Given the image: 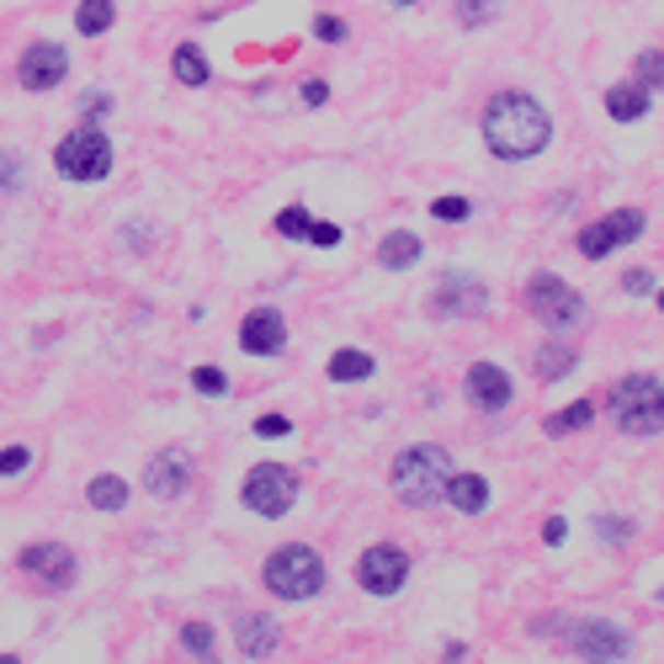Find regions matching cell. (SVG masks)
<instances>
[{"label":"cell","instance_id":"3957f363","mask_svg":"<svg viewBox=\"0 0 664 664\" xmlns=\"http://www.w3.org/2000/svg\"><path fill=\"white\" fill-rule=\"evenodd\" d=\"M606 415L622 436H660V420H664V383L654 373H632L622 383L611 388L606 399Z\"/></svg>","mask_w":664,"mask_h":664},{"label":"cell","instance_id":"5b68a950","mask_svg":"<svg viewBox=\"0 0 664 664\" xmlns=\"http://www.w3.org/2000/svg\"><path fill=\"white\" fill-rule=\"evenodd\" d=\"M526 309H531V319H537L542 330L563 335V330H574V324L585 319V298H580L563 277H553V272H537V277L526 282Z\"/></svg>","mask_w":664,"mask_h":664},{"label":"cell","instance_id":"9c48e42d","mask_svg":"<svg viewBox=\"0 0 664 664\" xmlns=\"http://www.w3.org/2000/svg\"><path fill=\"white\" fill-rule=\"evenodd\" d=\"M16 569H22L33 585H43V591H70L75 574H80V563H75V553L65 542H27V548L16 553Z\"/></svg>","mask_w":664,"mask_h":664},{"label":"cell","instance_id":"44dd1931","mask_svg":"<svg viewBox=\"0 0 664 664\" xmlns=\"http://www.w3.org/2000/svg\"><path fill=\"white\" fill-rule=\"evenodd\" d=\"M85 505H91V511H106V516H117V511H128V484H123L117 473H102V479L85 484Z\"/></svg>","mask_w":664,"mask_h":664},{"label":"cell","instance_id":"1f68e13d","mask_svg":"<svg viewBox=\"0 0 664 664\" xmlns=\"http://www.w3.org/2000/svg\"><path fill=\"white\" fill-rule=\"evenodd\" d=\"M431 218L436 224H462V218H473V203L468 197H436L431 203Z\"/></svg>","mask_w":664,"mask_h":664},{"label":"cell","instance_id":"484cf974","mask_svg":"<svg viewBox=\"0 0 664 664\" xmlns=\"http://www.w3.org/2000/svg\"><path fill=\"white\" fill-rule=\"evenodd\" d=\"M591 420H595V404H591V399H580V404H569V410H559V415L542 420V431H548V436H563V431H585Z\"/></svg>","mask_w":664,"mask_h":664},{"label":"cell","instance_id":"d6986e66","mask_svg":"<svg viewBox=\"0 0 664 664\" xmlns=\"http://www.w3.org/2000/svg\"><path fill=\"white\" fill-rule=\"evenodd\" d=\"M420 234H410V229H393V234H383V245H378V266L383 272H410L420 261Z\"/></svg>","mask_w":664,"mask_h":664},{"label":"cell","instance_id":"f546056e","mask_svg":"<svg viewBox=\"0 0 664 664\" xmlns=\"http://www.w3.org/2000/svg\"><path fill=\"white\" fill-rule=\"evenodd\" d=\"M181 649H186L192 660H213V654H218V649H213V628L208 622H186V628H181Z\"/></svg>","mask_w":664,"mask_h":664},{"label":"cell","instance_id":"ffe728a7","mask_svg":"<svg viewBox=\"0 0 664 664\" xmlns=\"http://www.w3.org/2000/svg\"><path fill=\"white\" fill-rule=\"evenodd\" d=\"M373 356L367 351H356V346H341L335 356H330V383H367L373 378Z\"/></svg>","mask_w":664,"mask_h":664},{"label":"cell","instance_id":"ba28073f","mask_svg":"<svg viewBox=\"0 0 664 664\" xmlns=\"http://www.w3.org/2000/svg\"><path fill=\"white\" fill-rule=\"evenodd\" d=\"M356 585L367 595H399L410 585V553L393 548V542H373V548L356 559Z\"/></svg>","mask_w":664,"mask_h":664},{"label":"cell","instance_id":"7a4b0ae2","mask_svg":"<svg viewBox=\"0 0 664 664\" xmlns=\"http://www.w3.org/2000/svg\"><path fill=\"white\" fill-rule=\"evenodd\" d=\"M447 473H453V453L436 447V442H420V447L393 457L388 484H393V494H399L404 505H431V500H442Z\"/></svg>","mask_w":664,"mask_h":664},{"label":"cell","instance_id":"7bdbcfd3","mask_svg":"<svg viewBox=\"0 0 664 664\" xmlns=\"http://www.w3.org/2000/svg\"><path fill=\"white\" fill-rule=\"evenodd\" d=\"M304 102L324 106V102H330V85H324V80H304Z\"/></svg>","mask_w":664,"mask_h":664},{"label":"cell","instance_id":"4316f807","mask_svg":"<svg viewBox=\"0 0 664 664\" xmlns=\"http://www.w3.org/2000/svg\"><path fill=\"white\" fill-rule=\"evenodd\" d=\"M632 85H643L649 96H660V85H664V54L660 48H643L638 54V80Z\"/></svg>","mask_w":664,"mask_h":664},{"label":"cell","instance_id":"60d3db41","mask_svg":"<svg viewBox=\"0 0 664 664\" xmlns=\"http://www.w3.org/2000/svg\"><path fill=\"white\" fill-rule=\"evenodd\" d=\"M80 112H85V117H106V112H112V96H102V91H85Z\"/></svg>","mask_w":664,"mask_h":664},{"label":"cell","instance_id":"ab89813d","mask_svg":"<svg viewBox=\"0 0 664 664\" xmlns=\"http://www.w3.org/2000/svg\"><path fill=\"white\" fill-rule=\"evenodd\" d=\"M0 186H5V192L22 186V160H16V154H0Z\"/></svg>","mask_w":664,"mask_h":664},{"label":"cell","instance_id":"ee69618b","mask_svg":"<svg viewBox=\"0 0 664 664\" xmlns=\"http://www.w3.org/2000/svg\"><path fill=\"white\" fill-rule=\"evenodd\" d=\"M399 5H415V0H399Z\"/></svg>","mask_w":664,"mask_h":664},{"label":"cell","instance_id":"30bf717a","mask_svg":"<svg viewBox=\"0 0 664 664\" xmlns=\"http://www.w3.org/2000/svg\"><path fill=\"white\" fill-rule=\"evenodd\" d=\"M490 309V287L473 277V272H447V277L431 287V314L442 319H479Z\"/></svg>","mask_w":664,"mask_h":664},{"label":"cell","instance_id":"5bb4252c","mask_svg":"<svg viewBox=\"0 0 664 664\" xmlns=\"http://www.w3.org/2000/svg\"><path fill=\"white\" fill-rule=\"evenodd\" d=\"M569 649H574L580 660H628L632 632L611 628V622H580V628H569Z\"/></svg>","mask_w":664,"mask_h":664},{"label":"cell","instance_id":"8fae6325","mask_svg":"<svg viewBox=\"0 0 664 664\" xmlns=\"http://www.w3.org/2000/svg\"><path fill=\"white\" fill-rule=\"evenodd\" d=\"M192 473H197L192 453L165 447V453H154L149 462H144V490L154 494V500H181V494H186V484H192Z\"/></svg>","mask_w":664,"mask_h":664},{"label":"cell","instance_id":"e575fe53","mask_svg":"<svg viewBox=\"0 0 664 664\" xmlns=\"http://www.w3.org/2000/svg\"><path fill=\"white\" fill-rule=\"evenodd\" d=\"M261 442H277V436H293V420L287 415H255V425H250Z\"/></svg>","mask_w":664,"mask_h":664},{"label":"cell","instance_id":"836d02e7","mask_svg":"<svg viewBox=\"0 0 664 664\" xmlns=\"http://www.w3.org/2000/svg\"><path fill=\"white\" fill-rule=\"evenodd\" d=\"M192 388L208 393V399H218V393H229V378H224L218 367H197V373H192Z\"/></svg>","mask_w":664,"mask_h":664},{"label":"cell","instance_id":"2e32d148","mask_svg":"<svg viewBox=\"0 0 664 664\" xmlns=\"http://www.w3.org/2000/svg\"><path fill=\"white\" fill-rule=\"evenodd\" d=\"M442 500L462 511V516H479V511H490V479L484 473H447V484H442Z\"/></svg>","mask_w":664,"mask_h":664},{"label":"cell","instance_id":"8d00e7d4","mask_svg":"<svg viewBox=\"0 0 664 664\" xmlns=\"http://www.w3.org/2000/svg\"><path fill=\"white\" fill-rule=\"evenodd\" d=\"M309 240H314L319 250H335V245H341V224H324V218H314V224H309Z\"/></svg>","mask_w":664,"mask_h":664},{"label":"cell","instance_id":"7c38bea8","mask_svg":"<svg viewBox=\"0 0 664 664\" xmlns=\"http://www.w3.org/2000/svg\"><path fill=\"white\" fill-rule=\"evenodd\" d=\"M70 75V54L59 43H33L16 59V85L22 91H59V80Z\"/></svg>","mask_w":664,"mask_h":664},{"label":"cell","instance_id":"d4e9b609","mask_svg":"<svg viewBox=\"0 0 664 664\" xmlns=\"http://www.w3.org/2000/svg\"><path fill=\"white\" fill-rule=\"evenodd\" d=\"M574 367H580V351L559 346V341H553V346H542V351H537V378H542V383H559V378H569Z\"/></svg>","mask_w":664,"mask_h":664},{"label":"cell","instance_id":"9a60e30c","mask_svg":"<svg viewBox=\"0 0 664 664\" xmlns=\"http://www.w3.org/2000/svg\"><path fill=\"white\" fill-rule=\"evenodd\" d=\"M240 346L250 356H277V351H287V319L277 309H250L245 324H240Z\"/></svg>","mask_w":664,"mask_h":664},{"label":"cell","instance_id":"4dcf8cb0","mask_svg":"<svg viewBox=\"0 0 664 664\" xmlns=\"http://www.w3.org/2000/svg\"><path fill=\"white\" fill-rule=\"evenodd\" d=\"M574 245H580V255H585V261H606V255H611V234H606V229H600V224H585V229H580V240H574Z\"/></svg>","mask_w":664,"mask_h":664},{"label":"cell","instance_id":"d590c367","mask_svg":"<svg viewBox=\"0 0 664 664\" xmlns=\"http://www.w3.org/2000/svg\"><path fill=\"white\" fill-rule=\"evenodd\" d=\"M346 22H341V16H314V37L319 43H346Z\"/></svg>","mask_w":664,"mask_h":664},{"label":"cell","instance_id":"e0dca14e","mask_svg":"<svg viewBox=\"0 0 664 664\" xmlns=\"http://www.w3.org/2000/svg\"><path fill=\"white\" fill-rule=\"evenodd\" d=\"M234 638H240V654H245V660H272L277 643H282V628L266 617V611H255V617H240Z\"/></svg>","mask_w":664,"mask_h":664},{"label":"cell","instance_id":"74e56055","mask_svg":"<svg viewBox=\"0 0 664 664\" xmlns=\"http://www.w3.org/2000/svg\"><path fill=\"white\" fill-rule=\"evenodd\" d=\"M622 287H628L632 298H643V293H660V277H654V272H628Z\"/></svg>","mask_w":664,"mask_h":664},{"label":"cell","instance_id":"6da1fadb","mask_svg":"<svg viewBox=\"0 0 664 664\" xmlns=\"http://www.w3.org/2000/svg\"><path fill=\"white\" fill-rule=\"evenodd\" d=\"M484 149L505 165H522V160H537L548 144H553V117L548 106L526 91H500L484 106Z\"/></svg>","mask_w":664,"mask_h":664},{"label":"cell","instance_id":"83f0119b","mask_svg":"<svg viewBox=\"0 0 664 664\" xmlns=\"http://www.w3.org/2000/svg\"><path fill=\"white\" fill-rule=\"evenodd\" d=\"M309 224H314V218H309V208H298V203L272 218V229H277L282 240H309Z\"/></svg>","mask_w":664,"mask_h":664},{"label":"cell","instance_id":"603a6c76","mask_svg":"<svg viewBox=\"0 0 664 664\" xmlns=\"http://www.w3.org/2000/svg\"><path fill=\"white\" fill-rule=\"evenodd\" d=\"M112 22H117V5H112V0H80V5H75V33L80 37L112 33Z\"/></svg>","mask_w":664,"mask_h":664},{"label":"cell","instance_id":"8992f818","mask_svg":"<svg viewBox=\"0 0 664 664\" xmlns=\"http://www.w3.org/2000/svg\"><path fill=\"white\" fill-rule=\"evenodd\" d=\"M54 165L65 181H80V186H91V181H106L112 175V139H106L102 128H75L70 139H59L54 149Z\"/></svg>","mask_w":664,"mask_h":664},{"label":"cell","instance_id":"cb8c5ba5","mask_svg":"<svg viewBox=\"0 0 664 664\" xmlns=\"http://www.w3.org/2000/svg\"><path fill=\"white\" fill-rule=\"evenodd\" d=\"M600 229L611 234V245H632V240H643V229H649V213L643 208H617L600 218Z\"/></svg>","mask_w":664,"mask_h":664},{"label":"cell","instance_id":"ac0fdd59","mask_svg":"<svg viewBox=\"0 0 664 664\" xmlns=\"http://www.w3.org/2000/svg\"><path fill=\"white\" fill-rule=\"evenodd\" d=\"M649 112H654V96L643 85H611L606 91V117L611 123H643Z\"/></svg>","mask_w":664,"mask_h":664},{"label":"cell","instance_id":"277c9868","mask_svg":"<svg viewBox=\"0 0 664 664\" xmlns=\"http://www.w3.org/2000/svg\"><path fill=\"white\" fill-rule=\"evenodd\" d=\"M261 580H266V591L277 600H314L324 591V559L314 548H304V542H287V548H277L266 559Z\"/></svg>","mask_w":664,"mask_h":664},{"label":"cell","instance_id":"4fadbf2b","mask_svg":"<svg viewBox=\"0 0 664 664\" xmlns=\"http://www.w3.org/2000/svg\"><path fill=\"white\" fill-rule=\"evenodd\" d=\"M462 393H468V404H473V410L500 415V410H511L516 383H511V373H505V367H494V362H473V367H468V378H462Z\"/></svg>","mask_w":664,"mask_h":664},{"label":"cell","instance_id":"d6a6232c","mask_svg":"<svg viewBox=\"0 0 664 664\" xmlns=\"http://www.w3.org/2000/svg\"><path fill=\"white\" fill-rule=\"evenodd\" d=\"M33 468V453L27 447H0V479H22Z\"/></svg>","mask_w":664,"mask_h":664},{"label":"cell","instance_id":"52a82bcc","mask_svg":"<svg viewBox=\"0 0 664 664\" xmlns=\"http://www.w3.org/2000/svg\"><path fill=\"white\" fill-rule=\"evenodd\" d=\"M245 505L266 522H282L298 505V473L282 468V462H255L245 473Z\"/></svg>","mask_w":664,"mask_h":664},{"label":"cell","instance_id":"f1b7e54d","mask_svg":"<svg viewBox=\"0 0 664 664\" xmlns=\"http://www.w3.org/2000/svg\"><path fill=\"white\" fill-rule=\"evenodd\" d=\"M500 5L505 0H457V22L462 27H490L494 16H500Z\"/></svg>","mask_w":664,"mask_h":664},{"label":"cell","instance_id":"7402d4cb","mask_svg":"<svg viewBox=\"0 0 664 664\" xmlns=\"http://www.w3.org/2000/svg\"><path fill=\"white\" fill-rule=\"evenodd\" d=\"M171 75L181 80V85H208L213 65L203 59V48H197V43H181V48L171 54Z\"/></svg>","mask_w":664,"mask_h":664},{"label":"cell","instance_id":"f35d334b","mask_svg":"<svg viewBox=\"0 0 664 664\" xmlns=\"http://www.w3.org/2000/svg\"><path fill=\"white\" fill-rule=\"evenodd\" d=\"M595 531H600V537H617V542H628V537H632V526L622 522V516H600V522H595Z\"/></svg>","mask_w":664,"mask_h":664},{"label":"cell","instance_id":"b9f144b4","mask_svg":"<svg viewBox=\"0 0 664 664\" xmlns=\"http://www.w3.org/2000/svg\"><path fill=\"white\" fill-rule=\"evenodd\" d=\"M563 537H569L563 516H548V526H542V542H548V548H563Z\"/></svg>","mask_w":664,"mask_h":664}]
</instances>
